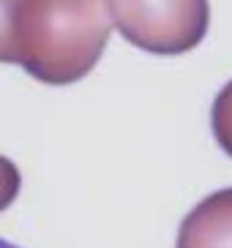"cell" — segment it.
Segmentation results:
<instances>
[{
  "label": "cell",
  "instance_id": "obj_4",
  "mask_svg": "<svg viewBox=\"0 0 232 248\" xmlns=\"http://www.w3.org/2000/svg\"><path fill=\"white\" fill-rule=\"evenodd\" d=\"M211 125H213V137H216V142L221 145V150L232 158V79L221 88V93H218L216 101H213Z\"/></svg>",
  "mask_w": 232,
  "mask_h": 248
},
{
  "label": "cell",
  "instance_id": "obj_6",
  "mask_svg": "<svg viewBox=\"0 0 232 248\" xmlns=\"http://www.w3.org/2000/svg\"><path fill=\"white\" fill-rule=\"evenodd\" d=\"M19 186H22V177H19L17 164L11 158H6V155H0V213L17 199Z\"/></svg>",
  "mask_w": 232,
  "mask_h": 248
},
{
  "label": "cell",
  "instance_id": "obj_7",
  "mask_svg": "<svg viewBox=\"0 0 232 248\" xmlns=\"http://www.w3.org/2000/svg\"><path fill=\"white\" fill-rule=\"evenodd\" d=\"M0 248H19V246H14V243H8V240H0Z\"/></svg>",
  "mask_w": 232,
  "mask_h": 248
},
{
  "label": "cell",
  "instance_id": "obj_1",
  "mask_svg": "<svg viewBox=\"0 0 232 248\" xmlns=\"http://www.w3.org/2000/svg\"><path fill=\"white\" fill-rule=\"evenodd\" d=\"M109 30L104 0H22L17 63L38 82L71 85L93 71Z\"/></svg>",
  "mask_w": 232,
  "mask_h": 248
},
{
  "label": "cell",
  "instance_id": "obj_5",
  "mask_svg": "<svg viewBox=\"0 0 232 248\" xmlns=\"http://www.w3.org/2000/svg\"><path fill=\"white\" fill-rule=\"evenodd\" d=\"M22 0H0V63H17V16Z\"/></svg>",
  "mask_w": 232,
  "mask_h": 248
},
{
  "label": "cell",
  "instance_id": "obj_2",
  "mask_svg": "<svg viewBox=\"0 0 232 248\" xmlns=\"http://www.w3.org/2000/svg\"><path fill=\"white\" fill-rule=\"evenodd\" d=\"M109 19L129 44L153 55L191 52L208 33V0H104Z\"/></svg>",
  "mask_w": 232,
  "mask_h": 248
},
{
  "label": "cell",
  "instance_id": "obj_3",
  "mask_svg": "<svg viewBox=\"0 0 232 248\" xmlns=\"http://www.w3.org/2000/svg\"><path fill=\"white\" fill-rule=\"evenodd\" d=\"M178 248H232V188L205 197L183 218Z\"/></svg>",
  "mask_w": 232,
  "mask_h": 248
}]
</instances>
